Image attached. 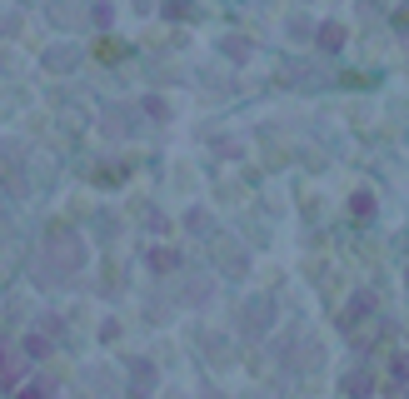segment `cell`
<instances>
[{
  "label": "cell",
  "mask_w": 409,
  "mask_h": 399,
  "mask_svg": "<svg viewBox=\"0 0 409 399\" xmlns=\"http://www.w3.org/2000/svg\"><path fill=\"white\" fill-rule=\"evenodd\" d=\"M320 40H325V50H339V40H344V30H339V25H325V30H320Z\"/></svg>",
  "instance_id": "6da1fadb"
}]
</instances>
